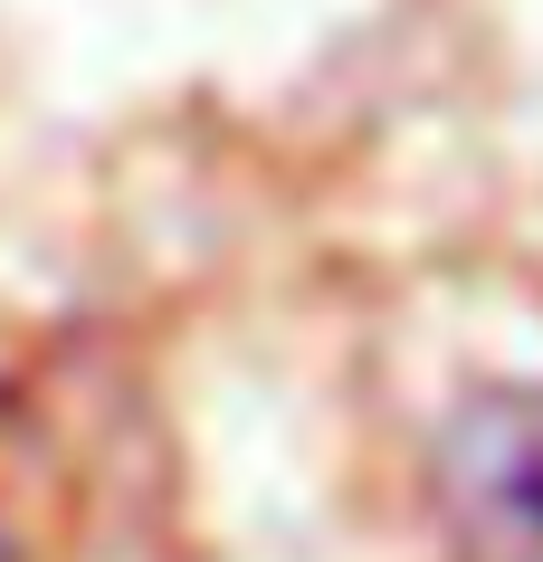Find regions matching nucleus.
<instances>
[{
    "label": "nucleus",
    "instance_id": "2",
    "mask_svg": "<svg viewBox=\"0 0 543 562\" xmlns=\"http://www.w3.org/2000/svg\"><path fill=\"white\" fill-rule=\"evenodd\" d=\"M0 562H10V533H0Z\"/></svg>",
    "mask_w": 543,
    "mask_h": 562
},
{
    "label": "nucleus",
    "instance_id": "1",
    "mask_svg": "<svg viewBox=\"0 0 543 562\" xmlns=\"http://www.w3.org/2000/svg\"><path fill=\"white\" fill-rule=\"evenodd\" d=\"M449 505L486 562H543V391H496L457 419Z\"/></svg>",
    "mask_w": 543,
    "mask_h": 562
}]
</instances>
